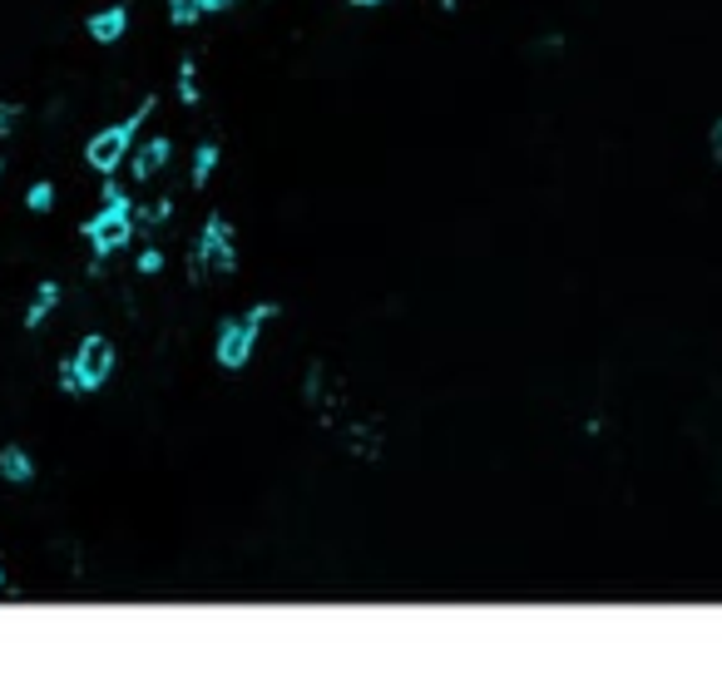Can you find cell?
Returning a JSON list of instances; mask_svg holds the SVG:
<instances>
[{
  "label": "cell",
  "mask_w": 722,
  "mask_h": 683,
  "mask_svg": "<svg viewBox=\"0 0 722 683\" xmlns=\"http://www.w3.org/2000/svg\"><path fill=\"white\" fill-rule=\"evenodd\" d=\"M104 208H99L95 218H85V243L95 247L99 257H109V253H124L129 243H134V233H138V223H134V198L124 194V188L114 184V174L104 178Z\"/></svg>",
  "instance_id": "cell-1"
},
{
  "label": "cell",
  "mask_w": 722,
  "mask_h": 683,
  "mask_svg": "<svg viewBox=\"0 0 722 683\" xmlns=\"http://www.w3.org/2000/svg\"><path fill=\"white\" fill-rule=\"evenodd\" d=\"M277 312H282L277 302H257V307H247L243 317H223V322H218V337H213V362L223 366V372H243L257 352L263 327L273 322Z\"/></svg>",
  "instance_id": "cell-2"
},
{
  "label": "cell",
  "mask_w": 722,
  "mask_h": 683,
  "mask_svg": "<svg viewBox=\"0 0 722 683\" xmlns=\"http://www.w3.org/2000/svg\"><path fill=\"white\" fill-rule=\"evenodd\" d=\"M148 114H154V99H144L134 114H124V119H114V124L95 129V134L85 139V164L95 168L99 178L119 174V168H124V154L134 148V139H138V129H144Z\"/></svg>",
  "instance_id": "cell-3"
},
{
  "label": "cell",
  "mask_w": 722,
  "mask_h": 683,
  "mask_svg": "<svg viewBox=\"0 0 722 683\" xmlns=\"http://www.w3.org/2000/svg\"><path fill=\"white\" fill-rule=\"evenodd\" d=\"M208 273H237V233L223 213H208L188 247V283H203Z\"/></svg>",
  "instance_id": "cell-4"
},
{
  "label": "cell",
  "mask_w": 722,
  "mask_h": 683,
  "mask_svg": "<svg viewBox=\"0 0 722 683\" xmlns=\"http://www.w3.org/2000/svg\"><path fill=\"white\" fill-rule=\"evenodd\" d=\"M109 376H114V342H109L104 332H89V337H79L75 356L59 362V392H69V396L99 392Z\"/></svg>",
  "instance_id": "cell-5"
},
{
  "label": "cell",
  "mask_w": 722,
  "mask_h": 683,
  "mask_svg": "<svg viewBox=\"0 0 722 683\" xmlns=\"http://www.w3.org/2000/svg\"><path fill=\"white\" fill-rule=\"evenodd\" d=\"M168 158H174V144H168L164 134H154L148 144H138L134 154H129V178H134V184H148V178H158L168 168Z\"/></svg>",
  "instance_id": "cell-6"
},
{
  "label": "cell",
  "mask_w": 722,
  "mask_h": 683,
  "mask_svg": "<svg viewBox=\"0 0 722 683\" xmlns=\"http://www.w3.org/2000/svg\"><path fill=\"white\" fill-rule=\"evenodd\" d=\"M129 30V5H99L95 15L85 20V35L95 40V45H119Z\"/></svg>",
  "instance_id": "cell-7"
},
{
  "label": "cell",
  "mask_w": 722,
  "mask_h": 683,
  "mask_svg": "<svg viewBox=\"0 0 722 683\" xmlns=\"http://www.w3.org/2000/svg\"><path fill=\"white\" fill-rule=\"evenodd\" d=\"M0 481L5 485H30L35 481V461L25 445H0Z\"/></svg>",
  "instance_id": "cell-8"
},
{
  "label": "cell",
  "mask_w": 722,
  "mask_h": 683,
  "mask_svg": "<svg viewBox=\"0 0 722 683\" xmlns=\"http://www.w3.org/2000/svg\"><path fill=\"white\" fill-rule=\"evenodd\" d=\"M55 307H59V283H40L35 297H30V307H25V332H40Z\"/></svg>",
  "instance_id": "cell-9"
},
{
  "label": "cell",
  "mask_w": 722,
  "mask_h": 683,
  "mask_svg": "<svg viewBox=\"0 0 722 683\" xmlns=\"http://www.w3.org/2000/svg\"><path fill=\"white\" fill-rule=\"evenodd\" d=\"M178 99H184V104H198V99H203V89H198V59L193 55L178 59Z\"/></svg>",
  "instance_id": "cell-10"
},
{
  "label": "cell",
  "mask_w": 722,
  "mask_h": 683,
  "mask_svg": "<svg viewBox=\"0 0 722 683\" xmlns=\"http://www.w3.org/2000/svg\"><path fill=\"white\" fill-rule=\"evenodd\" d=\"M213 168H218V144H198L193 148V174H188V184L203 188L208 178H213Z\"/></svg>",
  "instance_id": "cell-11"
},
{
  "label": "cell",
  "mask_w": 722,
  "mask_h": 683,
  "mask_svg": "<svg viewBox=\"0 0 722 683\" xmlns=\"http://www.w3.org/2000/svg\"><path fill=\"white\" fill-rule=\"evenodd\" d=\"M168 218H174V198H154V203H144L134 213V223L138 228H158V223H168Z\"/></svg>",
  "instance_id": "cell-12"
},
{
  "label": "cell",
  "mask_w": 722,
  "mask_h": 683,
  "mask_svg": "<svg viewBox=\"0 0 722 683\" xmlns=\"http://www.w3.org/2000/svg\"><path fill=\"white\" fill-rule=\"evenodd\" d=\"M25 208H30V213H49V208H55V184H49V178L30 184L25 188Z\"/></svg>",
  "instance_id": "cell-13"
},
{
  "label": "cell",
  "mask_w": 722,
  "mask_h": 683,
  "mask_svg": "<svg viewBox=\"0 0 722 683\" xmlns=\"http://www.w3.org/2000/svg\"><path fill=\"white\" fill-rule=\"evenodd\" d=\"M168 20L184 30V25H198V20H203V10H198V0H168Z\"/></svg>",
  "instance_id": "cell-14"
},
{
  "label": "cell",
  "mask_w": 722,
  "mask_h": 683,
  "mask_svg": "<svg viewBox=\"0 0 722 683\" xmlns=\"http://www.w3.org/2000/svg\"><path fill=\"white\" fill-rule=\"evenodd\" d=\"M134 267H138V277H154V273H164V247H144Z\"/></svg>",
  "instance_id": "cell-15"
},
{
  "label": "cell",
  "mask_w": 722,
  "mask_h": 683,
  "mask_svg": "<svg viewBox=\"0 0 722 683\" xmlns=\"http://www.w3.org/2000/svg\"><path fill=\"white\" fill-rule=\"evenodd\" d=\"M708 148H712V164L722 168V114L708 124Z\"/></svg>",
  "instance_id": "cell-16"
},
{
  "label": "cell",
  "mask_w": 722,
  "mask_h": 683,
  "mask_svg": "<svg viewBox=\"0 0 722 683\" xmlns=\"http://www.w3.org/2000/svg\"><path fill=\"white\" fill-rule=\"evenodd\" d=\"M20 119V104H5V99H0V139L10 134V124H15Z\"/></svg>",
  "instance_id": "cell-17"
},
{
  "label": "cell",
  "mask_w": 722,
  "mask_h": 683,
  "mask_svg": "<svg viewBox=\"0 0 722 683\" xmlns=\"http://www.w3.org/2000/svg\"><path fill=\"white\" fill-rule=\"evenodd\" d=\"M386 0H352V10H381Z\"/></svg>",
  "instance_id": "cell-18"
},
{
  "label": "cell",
  "mask_w": 722,
  "mask_h": 683,
  "mask_svg": "<svg viewBox=\"0 0 722 683\" xmlns=\"http://www.w3.org/2000/svg\"><path fill=\"white\" fill-rule=\"evenodd\" d=\"M0 590H5V554H0Z\"/></svg>",
  "instance_id": "cell-19"
},
{
  "label": "cell",
  "mask_w": 722,
  "mask_h": 683,
  "mask_svg": "<svg viewBox=\"0 0 722 683\" xmlns=\"http://www.w3.org/2000/svg\"><path fill=\"white\" fill-rule=\"evenodd\" d=\"M441 5H445V10H455V5H460V0H441Z\"/></svg>",
  "instance_id": "cell-20"
},
{
  "label": "cell",
  "mask_w": 722,
  "mask_h": 683,
  "mask_svg": "<svg viewBox=\"0 0 722 683\" xmlns=\"http://www.w3.org/2000/svg\"><path fill=\"white\" fill-rule=\"evenodd\" d=\"M0 178H5V158H0Z\"/></svg>",
  "instance_id": "cell-21"
}]
</instances>
